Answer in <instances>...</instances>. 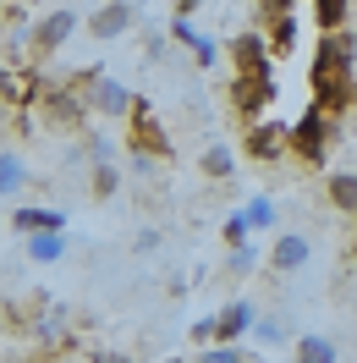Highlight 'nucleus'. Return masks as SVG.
Here are the masks:
<instances>
[{"label": "nucleus", "instance_id": "9b49d317", "mask_svg": "<svg viewBox=\"0 0 357 363\" xmlns=\"http://www.w3.org/2000/svg\"><path fill=\"white\" fill-rule=\"evenodd\" d=\"M231 61H237V72L269 67V45L259 39V33H237V39H231Z\"/></svg>", "mask_w": 357, "mask_h": 363}, {"label": "nucleus", "instance_id": "6ab92c4d", "mask_svg": "<svg viewBox=\"0 0 357 363\" xmlns=\"http://www.w3.org/2000/svg\"><path fill=\"white\" fill-rule=\"evenodd\" d=\"M89 187H94V199H110L115 187H121V171H115L110 160H94V177H89Z\"/></svg>", "mask_w": 357, "mask_h": 363}, {"label": "nucleus", "instance_id": "cd10ccee", "mask_svg": "<svg viewBox=\"0 0 357 363\" xmlns=\"http://www.w3.org/2000/svg\"><path fill=\"white\" fill-rule=\"evenodd\" d=\"M0 133H6V116H0Z\"/></svg>", "mask_w": 357, "mask_h": 363}, {"label": "nucleus", "instance_id": "1a4fd4ad", "mask_svg": "<svg viewBox=\"0 0 357 363\" xmlns=\"http://www.w3.org/2000/svg\"><path fill=\"white\" fill-rule=\"evenodd\" d=\"M286 143H291V133L280 127V121H259V127L247 133V155H253V160H275Z\"/></svg>", "mask_w": 357, "mask_h": 363}, {"label": "nucleus", "instance_id": "4be33fe9", "mask_svg": "<svg viewBox=\"0 0 357 363\" xmlns=\"http://www.w3.org/2000/svg\"><path fill=\"white\" fill-rule=\"evenodd\" d=\"M225 264H231V275H247L259 264V248H253V242H231V259H225Z\"/></svg>", "mask_w": 357, "mask_h": 363}, {"label": "nucleus", "instance_id": "c85d7f7f", "mask_svg": "<svg viewBox=\"0 0 357 363\" xmlns=\"http://www.w3.org/2000/svg\"><path fill=\"white\" fill-rule=\"evenodd\" d=\"M352 314H357V308H352Z\"/></svg>", "mask_w": 357, "mask_h": 363}, {"label": "nucleus", "instance_id": "b1692460", "mask_svg": "<svg viewBox=\"0 0 357 363\" xmlns=\"http://www.w3.org/2000/svg\"><path fill=\"white\" fill-rule=\"evenodd\" d=\"M209 341H215V314L193 325V347H209Z\"/></svg>", "mask_w": 357, "mask_h": 363}, {"label": "nucleus", "instance_id": "4468645a", "mask_svg": "<svg viewBox=\"0 0 357 363\" xmlns=\"http://www.w3.org/2000/svg\"><path fill=\"white\" fill-rule=\"evenodd\" d=\"M45 116L55 127H77V121H83V105H77L72 94H61V89H45Z\"/></svg>", "mask_w": 357, "mask_h": 363}, {"label": "nucleus", "instance_id": "9d476101", "mask_svg": "<svg viewBox=\"0 0 357 363\" xmlns=\"http://www.w3.org/2000/svg\"><path fill=\"white\" fill-rule=\"evenodd\" d=\"M291 149L302 160H319V149H324V116H302V121L291 127Z\"/></svg>", "mask_w": 357, "mask_h": 363}, {"label": "nucleus", "instance_id": "aec40b11", "mask_svg": "<svg viewBox=\"0 0 357 363\" xmlns=\"http://www.w3.org/2000/svg\"><path fill=\"white\" fill-rule=\"evenodd\" d=\"M198 358H203V363H242L247 352L237 347V341H209V347H203Z\"/></svg>", "mask_w": 357, "mask_h": 363}, {"label": "nucleus", "instance_id": "f8f14e48", "mask_svg": "<svg viewBox=\"0 0 357 363\" xmlns=\"http://www.w3.org/2000/svg\"><path fill=\"white\" fill-rule=\"evenodd\" d=\"M28 187V160L17 149H0V199H17Z\"/></svg>", "mask_w": 357, "mask_h": 363}, {"label": "nucleus", "instance_id": "5701e85b", "mask_svg": "<svg viewBox=\"0 0 357 363\" xmlns=\"http://www.w3.org/2000/svg\"><path fill=\"white\" fill-rule=\"evenodd\" d=\"M247 215H231V220H225V242H247Z\"/></svg>", "mask_w": 357, "mask_h": 363}, {"label": "nucleus", "instance_id": "39448f33", "mask_svg": "<svg viewBox=\"0 0 357 363\" xmlns=\"http://www.w3.org/2000/svg\"><path fill=\"white\" fill-rule=\"evenodd\" d=\"M72 33H77V11H67V6H61V11H45V17H39V28H33V50H39V55H50V50L67 45Z\"/></svg>", "mask_w": 357, "mask_h": 363}, {"label": "nucleus", "instance_id": "dca6fc26", "mask_svg": "<svg viewBox=\"0 0 357 363\" xmlns=\"http://www.w3.org/2000/svg\"><path fill=\"white\" fill-rule=\"evenodd\" d=\"M45 226H67L61 209H11V231H45Z\"/></svg>", "mask_w": 357, "mask_h": 363}, {"label": "nucleus", "instance_id": "6e6552de", "mask_svg": "<svg viewBox=\"0 0 357 363\" xmlns=\"http://www.w3.org/2000/svg\"><path fill=\"white\" fill-rule=\"evenodd\" d=\"M23 248L33 264H55L61 253H67V226H45V231H28L23 237Z\"/></svg>", "mask_w": 357, "mask_h": 363}, {"label": "nucleus", "instance_id": "393cba45", "mask_svg": "<svg viewBox=\"0 0 357 363\" xmlns=\"http://www.w3.org/2000/svg\"><path fill=\"white\" fill-rule=\"evenodd\" d=\"M259 11L275 23V17H286V11H291V0H259Z\"/></svg>", "mask_w": 357, "mask_h": 363}, {"label": "nucleus", "instance_id": "20e7f679", "mask_svg": "<svg viewBox=\"0 0 357 363\" xmlns=\"http://www.w3.org/2000/svg\"><path fill=\"white\" fill-rule=\"evenodd\" d=\"M132 23H137V0H105V6L89 17V33L105 45V39H121Z\"/></svg>", "mask_w": 357, "mask_h": 363}, {"label": "nucleus", "instance_id": "a878e982", "mask_svg": "<svg viewBox=\"0 0 357 363\" xmlns=\"http://www.w3.org/2000/svg\"><path fill=\"white\" fill-rule=\"evenodd\" d=\"M159 248V231L149 226V231H137V253H154Z\"/></svg>", "mask_w": 357, "mask_h": 363}, {"label": "nucleus", "instance_id": "ddd939ff", "mask_svg": "<svg viewBox=\"0 0 357 363\" xmlns=\"http://www.w3.org/2000/svg\"><path fill=\"white\" fill-rule=\"evenodd\" d=\"M324 199H330L341 215H357V171H330V182H324Z\"/></svg>", "mask_w": 357, "mask_h": 363}, {"label": "nucleus", "instance_id": "f3484780", "mask_svg": "<svg viewBox=\"0 0 357 363\" xmlns=\"http://www.w3.org/2000/svg\"><path fill=\"white\" fill-rule=\"evenodd\" d=\"M203 177H215V182H225L231 177V171H237V155H231V149H225V143H209V149H203Z\"/></svg>", "mask_w": 357, "mask_h": 363}, {"label": "nucleus", "instance_id": "423d86ee", "mask_svg": "<svg viewBox=\"0 0 357 363\" xmlns=\"http://www.w3.org/2000/svg\"><path fill=\"white\" fill-rule=\"evenodd\" d=\"M253 319H259V308H253L247 297H237V303H225L220 314H215V341H237V336H253Z\"/></svg>", "mask_w": 357, "mask_h": 363}, {"label": "nucleus", "instance_id": "7ed1b4c3", "mask_svg": "<svg viewBox=\"0 0 357 363\" xmlns=\"http://www.w3.org/2000/svg\"><path fill=\"white\" fill-rule=\"evenodd\" d=\"M269 270L275 275H297V270H308V259H313V242L302 237V231H280L275 242H269Z\"/></svg>", "mask_w": 357, "mask_h": 363}, {"label": "nucleus", "instance_id": "f257e3e1", "mask_svg": "<svg viewBox=\"0 0 357 363\" xmlns=\"http://www.w3.org/2000/svg\"><path fill=\"white\" fill-rule=\"evenodd\" d=\"M313 72H319V94H324L330 105H341V99L352 94L357 39L346 33V28H330V33H319V61H313Z\"/></svg>", "mask_w": 357, "mask_h": 363}, {"label": "nucleus", "instance_id": "bb28decb", "mask_svg": "<svg viewBox=\"0 0 357 363\" xmlns=\"http://www.w3.org/2000/svg\"><path fill=\"white\" fill-rule=\"evenodd\" d=\"M198 6H203V0H176V17H193Z\"/></svg>", "mask_w": 357, "mask_h": 363}, {"label": "nucleus", "instance_id": "0eeeda50", "mask_svg": "<svg viewBox=\"0 0 357 363\" xmlns=\"http://www.w3.org/2000/svg\"><path fill=\"white\" fill-rule=\"evenodd\" d=\"M253 341H259V352H280V347L297 341V330H291L286 314H259L253 319Z\"/></svg>", "mask_w": 357, "mask_h": 363}, {"label": "nucleus", "instance_id": "2eb2a0df", "mask_svg": "<svg viewBox=\"0 0 357 363\" xmlns=\"http://www.w3.org/2000/svg\"><path fill=\"white\" fill-rule=\"evenodd\" d=\"M291 358H302V363H335V358H341V347H335L330 336H297V341H291Z\"/></svg>", "mask_w": 357, "mask_h": 363}, {"label": "nucleus", "instance_id": "f03ea898", "mask_svg": "<svg viewBox=\"0 0 357 363\" xmlns=\"http://www.w3.org/2000/svg\"><path fill=\"white\" fill-rule=\"evenodd\" d=\"M83 89H89V111L105 116V121H127L137 105V94L127 89V83H115V77H105L99 67H83V77H77Z\"/></svg>", "mask_w": 357, "mask_h": 363}, {"label": "nucleus", "instance_id": "412c9836", "mask_svg": "<svg viewBox=\"0 0 357 363\" xmlns=\"http://www.w3.org/2000/svg\"><path fill=\"white\" fill-rule=\"evenodd\" d=\"M242 215H247V226H253V231H269V226H275V204H269V199H247Z\"/></svg>", "mask_w": 357, "mask_h": 363}, {"label": "nucleus", "instance_id": "a211bd4d", "mask_svg": "<svg viewBox=\"0 0 357 363\" xmlns=\"http://www.w3.org/2000/svg\"><path fill=\"white\" fill-rule=\"evenodd\" d=\"M346 6H352V0H313L319 33H330V28H346Z\"/></svg>", "mask_w": 357, "mask_h": 363}]
</instances>
